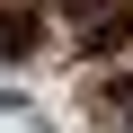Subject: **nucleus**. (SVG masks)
I'll return each mask as SVG.
<instances>
[{
    "instance_id": "obj_1",
    "label": "nucleus",
    "mask_w": 133,
    "mask_h": 133,
    "mask_svg": "<svg viewBox=\"0 0 133 133\" xmlns=\"http://www.w3.org/2000/svg\"><path fill=\"white\" fill-rule=\"evenodd\" d=\"M44 44V9H27V0H9L0 9V62H27Z\"/></svg>"
},
{
    "instance_id": "obj_2",
    "label": "nucleus",
    "mask_w": 133,
    "mask_h": 133,
    "mask_svg": "<svg viewBox=\"0 0 133 133\" xmlns=\"http://www.w3.org/2000/svg\"><path fill=\"white\" fill-rule=\"evenodd\" d=\"M115 44H133V9H124V0L107 18H89V53H115Z\"/></svg>"
},
{
    "instance_id": "obj_3",
    "label": "nucleus",
    "mask_w": 133,
    "mask_h": 133,
    "mask_svg": "<svg viewBox=\"0 0 133 133\" xmlns=\"http://www.w3.org/2000/svg\"><path fill=\"white\" fill-rule=\"evenodd\" d=\"M71 9H80V18H98V9H115V0H71Z\"/></svg>"
},
{
    "instance_id": "obj_4",
    "label": "nucleus",
    "mask_w": 133,
    "mask_h": 133,
    "mask_svg": "<svg viewBox=\"0 0 133 133\" xmlns=\"http://www.w3.org/2000/svg\"><path fill=\"white\" fill-rule=\"evenodd\" d=\"M115 98H124V107H133V80H124V89H115Z\"/></svg>"
}]
</instances>
